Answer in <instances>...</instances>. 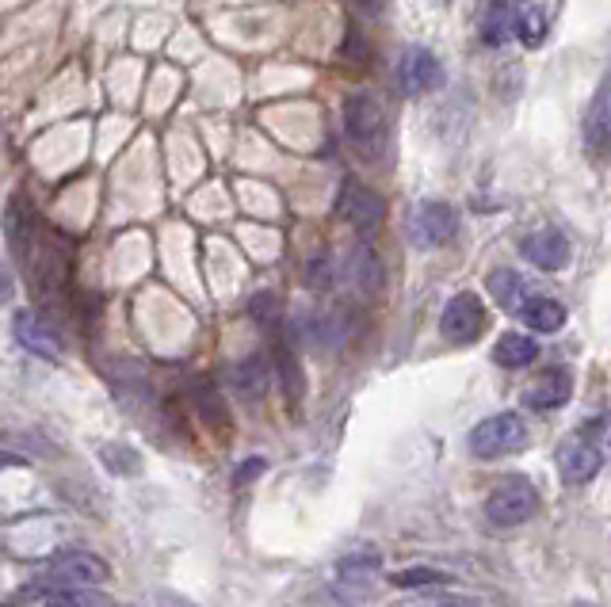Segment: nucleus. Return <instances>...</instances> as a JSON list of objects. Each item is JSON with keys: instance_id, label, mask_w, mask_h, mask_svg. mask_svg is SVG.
Listing matches in <instances>:
<instances>
[{"instance_id": "nucleus-26", "label": "nucleus", "mask_w": 611, "mask_h": 607, "mask_svg": "<svg viewBox=\"0 0 611 607\" xmlns=\"http://www.w3.org/2000/svg\"><path fill=\"white\" fill-rule=\"evenodd\" d=\"M543 16L536 12V8H523L520 12V31H516V39H523L528 47H539L543 42Z\"/></svg>"}, {"instance_id": "nucleus-22", "label": "nucleus", "mask_w": 611, "mask_h": 607, "mask_svg": "<svg viewBox=\"0 0 611 607\" xmlns=\"http://www.w3.org/2000/svg\"><path fill=\"white\" fill-rule=\"evenodd\" d=\"M352 275H356L359 287H364V280H367V287L371 291L383 283V264H378V256L367 245H359L356 253H352Z\"/></svg>"}, {"instance_id": "nucleus-6", "label": "nucleus", "mask_w": 611, "mask_h": 607, "mask_svg": "<svg viewBox=\"0 0 611 607\" xmlns=\"http://www.w3.org/2000/svg\"><path fill=\"white\" fill-rule=\"evenodd\" d=\"M337 214L359 233V237H375V233L383 230L386 203H383V195L371 192V188L356 184V180H344L340 195H337Z\"/></svg>"}, {"instance_id": "nucleus-28", "label": "nucleus", "mask_w": 611, "mask_h": 607, "mask_svg": "<svg viewBox=\"0 0 611 607\" xmlns=\"http://www.w3.org/2000/svg\"><path fill=\"white\" fill-rule=\"evenodd\" d=\"M256 474H264V458H248V463L234 474V485H248Z\"/></svg>"}, {"instance_id": "nucleus-18", "label": "nucleus", "mask_w": 611, "mask_h": 607, "mask_svg": "<svg viewBox=\"0 0 611 607\" xmlns=\"http://www.w3.org/2000/svg\"><path fill=\"white\" fill-rule=\"evenodd\" d=\"M520 317L528 321L536 333H558V328L566 325V306L558 299H547V294H531Z\"/></svg>"}, {"instance_id": "nucleus-8", "label": "nucleus", "mask_w": 611, "mask_h": 607, "mask_svg": "<svg viewBox=\"0 0 611 607\" xmlns=\"http://www.w3.org/2000/svg\"><path fill=\"white\" fill-rule=\"evenodd\" d=\"M481 328H486V306L478 302V294L462 291V294H455V299L444 306L440 333L447 336V341L470 344V341H478V336H481Z\"/></svg>"}, {"instance_id": "nucleus-7", "label": "nucleus", "mask_w": 611, "mask_h": 607, "mask_svg": "<svg viewBox=\"0 0 611 607\" xmlns=\"http://www.w3.org/2000/svg\"><path fill=\"white\" fill-rule=\"evenodd\" d=\"M398 84L406 97H425V92H436L444 89V65L432 50L425 47H409L406 54L398 58Z\"/></svg>"}, {"instance_id": "nucleus-12", "label": "nucleus", "mask_w": 611, "mask_h": 607, "mask_svg": "<svg viewBox=\"0 0 611 607\" xmlns=\"http://www.w3.org/2000/svg\"><path fill=\"white\" fill-rule=\"evenodd\" d=\"M570 394H573V375L566 367H550L523 390V402H528L531 409L547 413V409H562V405L570 402Z\"/></svg>"}, {"instance_id": "nucleus-1", "label": "nucleus", "mask_w": 611, "mask_h": 607, "mask_svg": "<svg viewBox=\"0 0 611 607\" xmlns=\"http://www.w3.org/2000/svg\"><path fill=\"white\" fill-rule=\"evenodd\" d=\"M344 138L364 161H378L390 150V119H386L383 103L367 92H352L344 100Z\"/></svg>"}, {"instance_id": "nucleus-24", "label": "nucleus", "mask_w": 611, "mask_h": 607, "mask_svg": "<svg viewBox=\"0 0 611 607\" xmlns=\"http://www.w3.org/2000/svg\"><path fill=\"white\" fill-rule=\"evenodd\" d=\"M275 371H279L287 397H291V402H298V394H303V378H298V363H295V355H291L287 348L275 352Z\"/></svg>"}, {"instance_id": "nucleus-4", "label": "nucleus", "mask_w": 611, "mask_h": 607, "mask_svg": "<svg viewBox=\"0 0 611 607\" xmlns=\"http://www.w3.org/2000/svg\"><path fill=\"white\" fill-rule=\"evenodd\" d=\"M406 233L417 249H440L459 233V214H455V206L440 203V199H428V203H417L409 211Z\"/></svg>"}, {"instance_id": "nucleus-21", "label": "nucleus", "mask_w": 611, "mask_h": 607, "mask_svg": "<svg viewBox=\"0 0 611 607\" xmlns=\"http://www.w3.org/2000/svg\"><path fill=\"white\" fill-rule=\"evenodd\" d=\"M390 585L394 588H436V585H455V577L444 574V569L417 566V569H401V574H394Z\"/></svg>"}, {"instance_id": "nucleus-11", "label": "nucleus", "mask_w": 611, "mask_h": 607, "mask_svg": "<svg viewBox=\"0 0 611 607\" xmlns=\"http://www.w3.org/2000/svg\"><path fill=\"white\" fill-rule=\"evenodd\" d=\"M16 328V341L23 344L31 355H42V360H62V341H58V333L47 325L34 310H20L12 321Z\"/></svg>"}, {"instance_id": "nucleus-13", "label": "nucleus", "mask_w": 611, "mask_h": 607, "mask_svg": "<svg viewBox=\"0 0 611 607\" xmlns=\"http://www.w3.org/2000/svg\"><path fill=\"white\" fill-rule=\"evenodd\" d=\"M523 256L539 267V272H562L570 264V241L558 230H539L523 237Z\"/></svg>"}, {"instance_id": "nucleus-15", "label": "nucleus", "mask_w": 611, "mask_h": 607, "mask_svg": "<svg viewBox=\"0 0 611 607\" xmlns=\"http://www.w3.org/2000/svg\"><path fill=\"white\" fill-rule=\"evenodd\" d=\"M520 12L512 0H489L486 4V16H481V42L486 47H505V42L516 39L520 31Z\"/></svg>"}, {"instance_id": "nucleus-16", "label": "nucleus", "mask_w": 611, "mask_h": 607, "mask_svg": "<svg viewBox=\"0 0 611 607\" xmlns=\"http://www.w3.org/2000/svg\"><path fill=\"white\" fill-rule=\"evenodd\" d=\"M489 294H493V302L505 310V314H523V306H528L531 291L528 283H523V275L509 272V267H497L493 275L486 280Z\"/></svg>"}, {"instance_id": "nucleus-19", "label": "nucleus", "mask_w": 611, "mask_h": 607, "mask_svg": "<svg viewBox=\"0 0 611 607\" xmlns=\"http://www.w3.org/2000/svg\"><path fill=\"white\" fill-rule=\"evenodd\" d=\"M230 383H234V390L245 402H261L264 390H268V371H264V360L261 355H253V360L237 363L234 375H230Z\"/></svg>"}, {"instance_id": "nucleus-20", "label": "nucleus", "mask_w": 611, "mask_h": 607, "mask_svg": "<svg viewBox=\"0 0 611 607\" xmlns=\"http://www.w3.org/2000/svg\"><path fill=\"white\" fill-rule=\"evenodd\" d=\"M47 607H115L96 588H58L47 596Z\"/></svg>"}, {"instance_id": "nucleus-10", "label": "nucleus", "mask_w": 611, "mask_h": 607, "mask_svg": "<svg viewBox=\"0 0 611 607\" xmlns=\"http://www.w3.org/2000/svg\"><path fill=\"white\" fill-rule=\"evenodd\" d=\"M600 466H604V455H600V447L592 444V439L573 436V439H566V444L558 447V474H562L566 485L592 482L600 474Z\"/></svg>"}, {"instance_id": "nucleus-9", "label": "nucleus", "mask_w": 611, "mask_h": 607, "mask_svg": "<svg viewBox=\"0 0 611 607\" xmlns=\"http://www.w3.org/2000/svg\"><path fill=\"white\" fill-rule=\"evenodd\" d=\"M378 588V554L375 550H359L348 554L337 569V596L348 604H364L371 600Z\"/></svg>"}, {"instance_id": "nucleus-14", "label": "nucleus", "mask_w": 611, "mask_h": 607, "mask_svg": "<svg viewBox=\"0 0 611 607\" xmlns=\"http://www.w3.org/2000/svg\"><path fill=\"white\" fill-rule=\"evenodd\" d=\"M584 145H589L592 153L611 150V81L600 84L589 111H584Z\"/></svg>"}, {"instance_id": "nucleus-25", "label": "nucleus", "mask_w": 611, "mask_h": 607, "mask_svg": "<svg viewBox=\"0 0 611 607\" xmlns=\"http://www.w3.org/2000/svg\"><path fill=\"white\" fill-rule=\"evenodd\" d=\"M100 458L108 463L111 474H138V471H142V466H138V455H134L131 447L108 444V447H100Z\"/></svg>"}, {"instance_id": "nucleus-2", "label": "nucleus", "mask_w": 611, "mask_h": 607, "mask_svg": "<svg viewBox=\"0 0 611 607\" xmlns=\"http://www.w3.org/2000/svg\"><path fill=\"white\" fill-rule=\"evenodd\" d=\"M111 577V566L103 558L89 550H65L58 554L54 562L47 566V574L31 585V596L34 593H58V588H96L103 580Z\"/></svg>"}, {"instance_id": "nucleus-27", "label": "nucleus", "mask_w": 611, "mask_h": 607, "mask_svg": "<svg viewBox=\"0 0 611 607\" xmlns=\"http://www.w3.org/2000/svg\"><path fill=\"white\" fill-rule=\"evenodd\" d=\"M275 306H279V302H275L272 299V294H256V299H253V317L256 321H275Z\"/></svg>"}, {"instance_id": "nucleus-29", "label": "nucleus", "mask_w": 611, "mask_h": 607, "mask_svg": "<svg viewBox=\"0 0 611 607\" xmlns=\"http://www.w3.org/2000/svg\"><path fill=\"white\" fill-rule=\"evenodd\" d=\"M157 607H195V604L180 593H157Z\"/></svg>"}, {"instance_id": "nucleus-17", "label": "nucleus", "mask_w": 611, "mask_h": 607, "mask_svg": "<svg viewBox=\"0 0 611 607\" xmlns=\"http://www.w3.org/2000/svg\"><path fill=\"white\" fill-rule=\"evenodd\" d=\"M493 360L509 371H520V367H531L539 360V344L531 341L528 333H505L493 348Z\"/></svg>"}, {"instance_id": "nucleus-23", "label": "nucleus", "mask_w": 611, "mask_h": 607, "mask_svg": "<svg viewBox=\"0 0 611 607\" xmlns=\"http://www.w3.org/2000/svg\"><path fill=\"white\" fill-rule=\"evenodd\" d=\"M398 607H481V600L459 596V593H425V596H413V600H401Z\"/></svg>"}, {"instance_id": "nucleus-31", "label": "nucleus", "mask_w": 611, "mask_h": 607, "mask_svg": "<svg viewBox=\"0 0 611 607\" xmlns=\"http://www.w3.org/2000/svg\"><path fill=\"white\" fill-rule=\"evenodd\" d=\"M573 607H597V604H589V600H581V604H573Z\"/></svg>"}, {"instance_id": "nucleus-5", "label": "nucleus", "mask_w": 611, "mask_h": 607, "mask_svg": "<svg viewBox=\"0 0 611 607\" xmlns=\"http://www.w3.org/2000/svg\"><path fill=\"white\" fill-rule=\"evenodd\" d=\"M539 512V493L528 478H509L501 482L486 500V516L493 519L497 527H516L523 519H531Z\"/></svg>"}, {"instance_id": "nucleus-30", "label": "nucleus", "mask_w": 611, "mask_h": 607, "mask_svg": "<svg viewBox=\"0 0 611 607\" xmlns=\"http://www.w3.org/2000/svg\"><path fill=\"white\" fill-rule=\"evenodd\" d=\"M359 4H364L367 12H378V0H359Z\"/></svg>"}, {"instance_id": "nucleus-3", "label": "nucleus", "mask_w": 611, "mask_h": 607, "mask_svg": "<svg viewBox=\"0 0 611 607\" xmlns=\"http://www.w3.org/2000/svg\"><path fill=\"white\" fill-rule=\"evenodd\" d=\"M528 444V424L523 416L516 413H497V416H486L481 424H475L470 432L467 447L475 458H501V455H512Z\"/></svg>"}]
</instances>
